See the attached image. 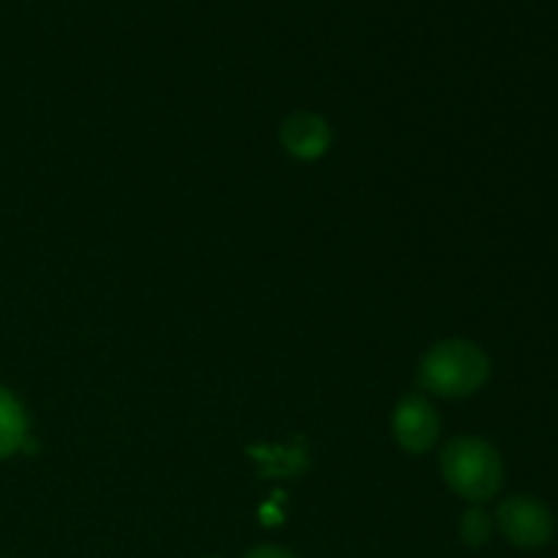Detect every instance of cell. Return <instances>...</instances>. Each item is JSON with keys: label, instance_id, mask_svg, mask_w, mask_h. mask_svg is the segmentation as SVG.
I'll return each instance as SVG.
<instances>
[{"label": "cell", "instance_id": "obj_1", "mask_svg": "<svg viewBox=\"0 0 558 558\" xmlns=\"http://www.w3.org/2000/svg\"><path fill=\"white\" fill-rule=\"evenodd\" d=\"M490 379V357L469 338H445L423 354L417 381L430 396L461 401L483 390Z\"/></svg>", "mask_w": 558, "mask_h": 558}, {"label": "cell", "instance_id": "obj_2", "mask_svg": "<svg viewBox=\"0 0 558 558\" xmlns=\"http://www.w3.org/2000/svg\"><path fill=\"white\" fill-rule=\"evenodd\" d=\"M439 466L447 488L469 505L496 499L505 485V463L499 450L480 436H456L441 450Z\"/></svg>", "mask_w": 558, "mask_h": 558}, {"label": "cell", "instance_id": "obj_3", "mask_svg": "<svg viewBox=\"0 0 558 558\" xmlns=\"http://www.w3.org/2000/svg\"><path fill=\"white\" fill-rule=\"evenodd\" d=\"M496 526L505 534L507 543L523 550L545 548L556 532L550 510L534 496H510L501 501L496 510Z\"/></svg>", "mask_w": 558, "mask_h": 558}, {"label": "cell", "instance_id": "obj_4", "mask_svg": "<svg viewBox=\"0 0 558 558\" xmlns=\"http://www.w3.org/2000/svg\"><path fill=\"white\" fill-rule=\"evenodd\" d=\"M441 420L423 392H407L392 409V436L409 456H425L439 441Z\"/></svg>", "mask_w": 558, "mask_h": 558}, {"label": "cell", "instance_id": "obj_5", "mask_svg": "<svg viewBox=\"0 0 558 558\" xmlns=\"http://www.w3.org/2000/svg\"><path fill=\"white\" fill-rule=\"evenodd\" d=\"M281 145L298 161H319L332 145V131L322 114L292 112L281 123Z\"/></svg>", "mask_w": 558, "mask_h": 558}, {"label": "cell", "instance_id": "obj_6", "mask_svg": "<svg viewBox=\"0 0 558 558\" xmlns=\"http://www.w3.org/2000/svg\"><path fill=\"white\" fill-rule=\"evenodd\" d=\"M31 423H27L25 407L16 401V396L5 387H0V461L11 458L14 452L25 450Z\"/></svg>", "mask_w": 558, "mask_h": 558}, {"label": "cell", "instance_id": "obj_7", "mask_svg": "<svg viewBox=\"0 0 558 558\" xmlns=\"http://www.w3.org/2000/svg\"><path fill=\"white\" fill-rule=\"evenodd\" d=\"M461 537L469 548H483L494 537V518L483 505H472L461 518Z\"/></svg>", "mask_w": 558, "mask_h": 558}, {"label": "cell", "instance_id": "obj_8", "mask_svg": "<svg viewBox=\"0 0 558 558\" xmlns=\"http://www.w3.org/2000/svg\"><path fill=\"white\" fill-rule=\"evenodd\" d=\"M245 558H298V556L289 554L287 548H278V545H259V548L248 550Z\"/></svg>", "mask_w": 558, "mask_h": 558}]
</instances>
